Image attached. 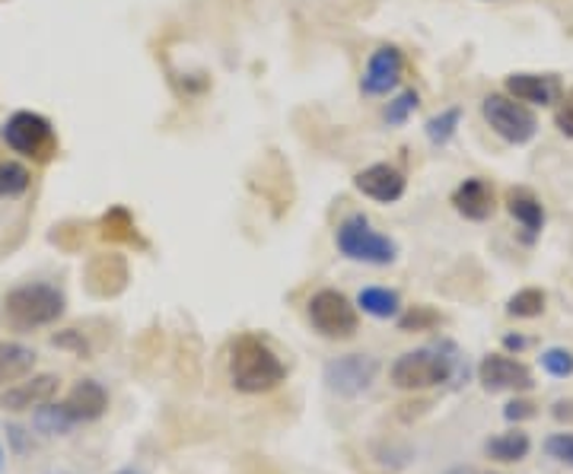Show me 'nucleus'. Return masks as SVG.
Segmentation results:
<instances>
[{
  "label": "nucleus",
  "instance_id": "f257e3e1",
  "mask_svg": "<svg viewBox=\"0 0 573 474\" xmlns=\"http://www.w3.org/2000/svg\"><path fill=\"white\" fill-rule=\"evenodd\" d=\"M462 373H468L459 347L452 341H440L434 347H417L402 353L392 363V386L405 388V391H420V388L443 386L455 383Z\"/></svg>",
  "mask_w": 573,
  "mask_h": 474
},
{
  "label": "nucleus",
  "instance_id": "f03ea898",
  "mask_svg": "<svg viewBox=\"0 0 573 474\" xmlns=\"http://www.w3.org/2000/svg\"><path fill=\"white\" fill-rule=\"evenodd\" d=\"M230 379L246 395H265L284 383L286 366L261 338L243 335L230 350Z\"/></svg>",
  "mask_w": 573,
  "mask_h": 474
},
{
  "label": "nucleus",
  "instance_id": "7ed1b4c3",
  "mask_svg": "<svg viewBox=\"0 0 573 474\" xmlns=\"http://www.w3.org/2000/svg\"><path fill=\"white\" fill-rule=\"evenodd\" d=\"M68 309L64 294L54 284H20L7 294V322L16 332L54 325Z\"/></svg>",
  "mask_w": 573,
  "mask_h": 474
},
{
  "label": "nucleus",
  "instance_id": "20e7f679",
  "mask_svg": "<svg viewBox=\"0 0 573 474\" xmlns=\"http://www.w3.org/2000/svg\"><path fill=\"white\" fill-rule=\"evenodd\" d=\"M0 137H3V144H7L13 153H20V157H26V160H36V163H45V160H51V157L58 153V134H54V125H51L45 115L29 112V109L13 112V115L3 122Z\"/></svg>",
  "mask_w": 573,
  "mask_h": 474
},
{
  "label": "nucleus",
  "instance_id": "39448f33",
  "mask_svg": "<svg viewBox=\"0 0 573 474\" xmlns=\"http://www.w3.org/2000/svg\"><path fill=\"white\" fill-rule=\"evenodd\" d=\"M338 252L351 261H364V264H392L399 259V242L389 239L386 233L373 229L364 214H351L338 226Z\"/></svg>",
  "mask_w": 573,
  "mask_h": 474
},
{
  "label": "nucleus",
  "instance_id": "423d86ee",
  "mask_svg": "<svg viewBox=\"0 0 573 474\" xmlns=\"http://www.w3.org/2000/svg\"><path fill=\"white\" fill-rule=\"evenodd\" d=\"M481 115H485V122L491 125L497 137H503L507 144H516V147L529 144L535 137V130H538V122H535L533 112L523 102H516L513 96H500V92L485 96Z\"/></svg>",
  "mask_w": 573,
  "mask_h": 474
},
{
  "label": "nucleus",
  "instance_id": "0eeeda50",
  "mask_svg": "<svg viewBox=\"0 0 573 474\" xmlns=\"http://www.w3.org/2000/svg\"><path fill=\"white\" fill-rule=\"evenodd\" d=\"M309 325L331 341H348L357 335V305L338 290H319L309 300Z\"/></svg>",
  "mask_w": 573,
  "mask_h": 474
},
{
  "label": "nucleus",
  "instance_id": "6e6552de",
  "mask_svg": "<svg viewBox=\"0 0 573 474\" xmlns=\"http://www.w3.org/2000/svg\"><path fill=\"white\" fill-rule=\"evenodd\" d=\"M376 376H379V360L367 353H348L326 366L328 391L341 398H357L361 391H367L376 383Z\"/></svg>",
  "mask_w": 573,
  "mask_h": 474
},
{
  "label": "nucleus",
  "instance_id": "1a4fd4ad",
  "mask_svg": "<svg viewBox=\"0 0 573 474\" xmlns=\"http://www.w3.org/2000/svg\"><path fill=\"white\" fill-rule=\"evenodd\" d=\"M478 383L485 391H529L535 386L533 370L507 353H488L478 366Z\"/></svg>",
  "mask_w": 573,
  "mask_h": 474
},
{
  "label": "nucleus",
  "instance_id": "9d476101",
  "mask_svg": "<svg viewBox=\"0 0 573 474\" xmlns=\"http://www.w3.org/2000/svg\"><path fill=\"white\" fill-rule=\"evenodd\" d=\"M354 188L376 201V204H395L405 198V188H409V178L402 170L389 166V163H373L367 170L354 175Z\"/></svg>",
  "mask_w": 573,
  "mask_h": 474
},
{
  "label": "nucleus",
  "instance_id": "9b49d317",
  "mask_svg": "<svg viewBox=\"0 0 573 474\" xmlns=\"http://www.w3.org/2000/svg\"><path fill=\"white\" fill-rule=\"evenodd\" d=\"M402 71H405V58L395 45H379L367 61V71H364V80L361 89L367 96H389L392 89L399 87L402 80Z\"/></svg>",
  "mask_w": 573,
  "mask_h": 474
},
{
  "label": "nucleus",
  "instance_id": "f8f14e48",
  "mask_svg": "<svg viewBox=\"0 0 573 474\" xmlns=\"http://www.w3.org/2000/svg\"><path fill=\"white\" fill-rule=\"evenodd\" d=\"M58 376L51 373H41V376H33L26 383H16L7 391H0V408L3 411H33V408H41L48 404L54 395H58Z\"/></svg>",
  "mask_w": 573,
  "mask_h": 474
},
{
  "label": "nucleus",
  "instance_id": "ddd939ff",
  "mask_svg": "<svg viewBox=\"0 0 573 474\" xmlns=\"http://www.w3.org/2000/svg\"><path fill=\"white\" fill-rule=\"evenodd\" d=\"M507 92L526 105H554L561 99V80L554 74H510Z\"/></svg>",
  "mask_w": 573,
  "mask_h": 474
},
{
  "label": "nucleus",
  "instance_id": "4468645a",
  "mask_svg": "<svg viewBox=\"0 0 573 474\" xmlns=\"http://www.w3.org/2000/svg\"><path fill=\"white\" fill-rule=\"evenodd\" d=\"M452 208L472 223H485L493 214V188L485 178H465L452 191Z\"/></svg>",
  "mask_w": 573,
  "mask_h": 474
},
{
  "label": "nucleus",
  "instance_id": "2eb2a0df",
  "mask_svg": "<svg viewBox=\"0 0 573 474\" xmlns=\"http://www.w3.org/2000/svg\"><path fill=\"white\" fill-rule=\"evenodd\" d=\"M64 408H68V414H71L77 424L99 421V417L106 414V408H109V391L99 386L96 379H81L77 386L68 391Z\"/></svg>",
  "mask_w": 573,
  "mask_h": 474
},
{
  "label": "nucleus",
  "instance_id": "dca6fc26",
  "mask_svg": "<svg viewBox=\"0 0 573 474\" xmlns=\"http://www.w3.org/2000/svg\"><path fill=\"white\" fill-rule=\"evenodd\" d=\"M507 211L526 229L529 239L541 233V226H545V208H541V201L535 198L529 188H510L507 191Z\"/></svg>",
  "mask_w": 573,
  "mask_h": 474
},
{
  "label": "nucleus",
  "instance_id": "f3484780",
  "mask_svg": "<svg viewBox=\"0 0 573 474\" xmlns=\"http://www.w3.org/2000/svg\"><path fill=\"white\" fill-rule=\"evenodd\" d=\"M124 280H127V267L119 255H106V259L93 261V267H89V290L96 297L122 294Z\"/></svg>",
  "mask_w": 573,
  "mask_h": 474
},
{
  "label": "nucleus",
  "instance_id": "a211bd4d",
  "mask_svg": "<svg viewBox=\"0 0 573 474\" xmlns=\"http://www.w3.org/2000/svg\"><path fill=\"white\" fill-rule=\"evenodd\" d=\"M33 366H36V350L33 347L16 345V341L0 345V386L26 379L33 373Z\"/></svg>",
  "mask_w": 573,
  "mask_h": 474
},
{
  "label": "nucleus",
  "instance_id": "6ab92c4d",
  "mask_svg": "<svg viewBox=\"0 0 573 474\" xmlns=\"http://www.w3.org/2000/svg\"><path fill=\"white\" fill-rule=\"evenodd\" d=\"M529 449H533V439H529V433L523 431L500 433V436L488 439V446H485V452L491 456L493 462H507V465L523 462L529 456Z\"/></svg>",
  "mask_w": 573,
  "mask_h": 474
},
{
  "label": "nucleus",
  "instance_id": "aec40b11",
  "mask_svg": "<svg viewBox=\"0 0 573 474\" xmlns=\"http://www.w3.org/2000/svg\"><path fill=\"white\" fill-rule=\"evenodd\" d=\"M357 305L373 319L402 315V297H399V290H389V287H364L361 297H357Z\"/></svg>",
  "mask_w": 573,
  "mask_h": 474
},
{
  "label": "nucleus",
  "instance_id": "412c9836",
  "mask_svg": "<svg viewBox=\"0 0 573 474\" xmlns=\"http://www.w3.org/2000/svg\"><path fill=\"white\" fill-rule=\"evenodd\" d=\"M33 185V173L16 163V160H0V201L3 198H20Z\"/></svg>",
  "mask_w": 573,
  "mask_h": 474
},
{
  "label": "nucleus",
  "instance_id": "4be33fe9",
  "mask_svg": "<svg viewBox=\"0 0 573 474\" xmlns=\"http://www.w3.org/2000/svg\"><path fill=\"white\" fill-rule=\"evenodd\" d=\"M77 421L68 414V408L64 404H41L36 408V427L45 436H64V433H71Z\"/></svg>",
  "mask_w": 573,
  "mask_h": 474
},
{
  "label": "nucleus",
  "instance_id": "5701e85b",
  "mask_svg": "<svg viewBox=\"0 0 573 474\" xmlns=\"http://www.w3.org/2000/svg\"><path fill=\"white\" fill-rule=\"evenodd\" d=\"M459 122H462V109H447V112L434 115V118L424 125V130H427V140H430L434 147H447L452 137H455Z\"/></svg>",
  "mask_w": 573,
  "mask_h": 474
},
{
  "label": "nucleus",
  "instance_id": "b1692460",
  "mask_svg": "<svg viewBox=\"0 0 573 474\" xmlns=\"http://www.w3.org/2000/svg\"><path fill=\"white\" fill-rule=\"evenodd\" d=\"M545 312V294L538 287H526L520 294H513L507 302V315L510 319H535Z\"/></svg>",
  "mask_w": 573,
  "mask_h": 474
},
{
  "label": "nucleus",
  "instance_id": "393cba45",
  "mask_svg": "<svg viewBox=\"0 0 573 474\" xmlns=\"http://www.w3.org/2000/svg\"><path fill=\"white\" fill-rule=\"evenodd\" d=\"M134 220L124 208H112L109 214L102 216V239H112V242H134Z\"/></svg>",
  "mask_w": 573,
  "mask_h": 474
},
{
  "label": "nucleus",
  "instance_id": "a878e982",
  "mask_svg": "<svg viewBox=\"0 0 573 474\" xmlns=\"http://www.w3.org/2000/svg\"><path fill=\"white\" fill-rule=\"evenodd\" d=\"M417 105H420L417 92H414V89H405V92H399V96H395V99L386 105L382 118H386V125L399 128V125H405V122H409L411 112H417Z\"/></svg>",
  "mask_w": 573,
  "mask_h": 474
},
{
  "label": "nucleus",
  "instance_id": "bb28decb",
  "mask_svg": "<svg viewBox=\"0 0 573 474\" xmlns=\"http://www.w3.org/2000/svg\"><path fill=\"white\" fill-rule=\"evenodd\" d=\"M541 370L554 379H568L573 376V353L568 347H548L541 353Z\"/></svg>",
  "mask_w": 573,
  "mask_h": 474
},
{
  "label": "nucleus",
  "instance_id": "cd10ccee",
  "mask_svg": "<svg viewBox=\"0 0 573 474\" xmlns=\"http://www.w3.org/2000/svg\"><path fill=\"white\" fill-rule=\"evenodd\" d=\"M437 325H440V312H434L430 305H414L405 315H399L402 332H430Z\"/></svg>",
  "mask_w": 573,
  "mask_h": 474
},
{
  "label": "nucleus",
  "instance_id": "c85d7f7f",
  "mask_svg": "<svg viewBox=\"0 0 573 474\" xmlns=\"http://www.w3.org/2000/svg\"><path fill=\"white\" fill-rule=\"evenodd\" d=\"M545 452L561 462V465H571L573 469V433H554L545 439Z\"/></svg>",
  "mask_w": 573,
  "mask_h": 474
},
{
  "label": "nucleus",
  "instance_id": "c756f323",
  "mask_svg": "<svg viewBox=\"0 0 573 474\" xmlns=\"http://www.w3.org/2000/svg\"><path fill=\"white\" fill-rule=\"evenodd\" d=\"M535 414H538V411H535V404L529 398H513V401L503 408V417L513 421V424H520V421H533Z\"/></svg>",
  "mask_w": 573,
  "mask_h": 474
},
{
  "label": "nucleus",
  "instance_id": "7c9ffc66",
  "mask_svg": "<svg viewBox=\"0 0 573 474\" xmlns=\"http://www.w3.org/2000/svg\"><path fill=\"white\" fill-rule=\"evenodd\" d=\"M51 345L54 347H74L81 357H89V347H86V341H81L77 328H68L64 335H54V338H51Z\"/></svg>",
  "mask_w": 573,
  "mask_h": 474
},
{
  "label": "nucleus",
  "instance_id": "2f4dec72",
  "mask_svg": "<svg viewBox=\"0 0 573 474\" xmlns=\"http://www.w3.org/2000/svg\"><path fill=\"white\" fill-rule=\"evenodd\" d=\"M554 125H558V130H561V134L573 137V99L571 102H564V105L558 109V115H554Z\"/></svg>",
  "mask_w": 573,
  "mask_h": 474
},
{
  "label": "nucleus",
  "instance_id": "473e14b6",
  "mask_svg": "<svg viewBox=\"0 0 573 474\" xmlns=\"http://www.w3.org/2000/svg\"><path fill=\"white\" fill-rule=\"evenodd\" d=\"M554 417H558V421H568V417H571L573 421V401H558V404H554Z\"/></svg>",
  "mask_w": 573,
  "mask_h": 474
},
{
  "label": "nucleus",
  "instance_id": "72a5a7b5",
  "mask_svg": "<svg viewBox=\"0 0 573 474\" xmlns=\"http://www.w3.org/2000/svg\"><path fill=\"white\" fill-rule=\"evenodd\" d=\"M503 345L510 347V350H523V347L529 345V341H526V338H520V335H507V338H503Z\"/></svg>",
  "mask_w": 573,
  "mask_h": 474
},
{
  "label": "nucleus",
  "instance_id": "f704fd0d",
  "mask_svg": "<svg viewBox=\"0 0 573 474\" xmlns=\"http://www.w3.org/2000/svg\"><path fill=\"white\" fill-rule=\"evenodd\" d=\"M447 474H468V472H465V469H452V472H447Z\"/></svg>",
  "mask_w": 573,
  "mask_h": 474
},
{
  "label": "nucleus",
  "instance_id": "c9c22d12",
  "mask_svg": "<svg viewBox=\"0 0 573 474\" xmlns=\"http://www.w3.org/2000/svg\"><path fill=\"white\" fill-rule=\"evenodd\" d=\"M115 474H137V472H127V469H124V472H115Z\"/></svg>",
  "mask_w": 573,
  "mask_h": 474
},
{
  "label": "nucleus",
  "instance_id": "e433bc0d",
  "mask_svg": "<svg viewBox=\"0 0 573 474\" xmlns=\"http://www.w3.org/2000/svg\"><path fill=\"white\" fill-rule=\"evenodd\" d=\"M0 465H3V449H0Z\"/></svg>",
  "mask_w": 573,
  "mask_h": 474
}]
</instances>
